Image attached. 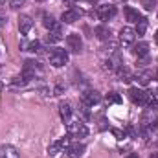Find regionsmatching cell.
Masks as SVG:
<instances>
[{"mask_svg": "<svg viewBox=\"0 0 158 158\" xmlns=\"http://www.w3.org/2000/svg\"><path fill=\"white\" fill-rule=\"evenodd\" d=\"M42 24H44L50 31H52V30H55V28H59V26H57V22L53 20V17H52V15H44V17H42Z\"/></svg>", "mask_w": 158, "mask_h": 158, "instance_id": "cell-19", "label": "cell"}, {"mask_svg": "<svg viewBox=\"0 0 158 158\" xmlns=\"http://www.w3.org/2000/svg\"><path fill=\"white\" fill-rule=\"evenodd\" d=\"M112 132H114V134H116V136H118V138H123V136H125V134H123V132H121V131H118V129H114V131H112Z\"/></svg>", "mask_w": 158, "mask_h": 158, "instance_id": "cell-27", "label": "cell"}, {"mask_svg": "<svg viewBox=\"0 0 158 158\" xmlns=\"http://www.w3.org/2000/svg\"><path fill=\"white\" fill-rule=\"evenodd\" d=\"M147 107H149L151 110H156V109H158V101L155 99V98H149V103H147Z\"/></svg>", "mask_w": 158, "mask_h": 158, "instance_id": "cell-24", "label": "cell"}, {"mask_svg": "<svg viewBox=\"0 0 158 158\" xmlns=\"http://www.w3.org/2000/svg\"><path fill=\"white\" fill-rule=\"evenodd\" d=\"M0 158H20V155L13 145H2L0 147Z\"/></svg>", "mask_w": 158, "mask_h": 158, "instance_id": "cell-13", "label": "cell"}, {"mask_svg": "<svg viewBox=\"0 0 158 158\" xmlns=\"http://www.w3.org/2000/svg\"><path fill=\"white\" fill-rule=\"evenodd\" d=\"M125 158H138V155H136V153H131L129 156H125Z\"/></svg>", "mask_w": 158, "mask_h": 158, "instance_id": "cell-28", "label": "cell"}, {"mask_svg": "<svg viewBox=\"0 0 158 158\" xmlns=\"http://www.w3.org/2000/svg\"><path fill=\"white\" fill-rule=\"evenodd\" d=\"M66 129H68V134L70 136H76V138H85L88 134L86 125L81 123V121H68L66 123Z\"/></svg>", "mask_w": 158, "mask_h": 158, "instance_id": "cell-3", "label": "cell"}, {"mask_svg": "<svg viewBox=\"0 0 158 158\" xmlns=\"http://www.w3.org/2000/svg\"><path fill=\"white\" fill-rule=\"evenodd\" d=\"M156 79H158V72H156Z\"/></svg>", "mask_w": 158, "mask_h": 158, "instance_id": "cell-32", "label": "cell"}, {"mask_svg": "<svg viewBox=\"0 0 158 158\" xmlns=\"http://www.w3.org/2000/svg\"><path fill=\"white\" fill-rule=\"evenodd\" d=\"M39 2H42V0H39Z\"/></svg>", "mask_w": 158, "mask_h": 158, "instance_id": "cell-35", "label": "cell"}, {"mask_svg": "<svg viewBox=\"0 0 158 158\" xmlns=\"http://www.w3.org/2000/svg\"><path fill=\"white\" fill-rule=\"evenodd\" d=\"M138 79H140V83H142V85H147V83H149V74H142Z\"/></svg>", "mask_w": 158, "mask_h": 158, "instance_id": "cell-25", "label": "cell"}, {"mask_svg": "<svg viewBox=\"0 0 158 158\" xmlns=\"http://www.w3.org/2000/svg\"><path fill=\"white\" fill-rule=\"evenodd\" d=\"M79 17H81V11H79V9H68V11L63 13L61 20H63L64 24H74L76 20H79Z\"/></svg>", "mask_w": 158, "mask_h": 158, "instance_id": "cell-12", "label": "cell"}, {"mask_svg": "<svg viewBox=\"0 0 158 158\" xmlns=\"http://www.w3.org/2000/svg\"><path fill=\"white\" fill-rule=\"evenodd\" d=\"M155 40H156V44H158V30H156V33H155Z\"/></svg>", "mask_w": 158, "mask_h": 158, "instance_id": "cell-29", "label": "cell"}, {"mask_svg": "<svg viewBox=\"0 0 158 158\" xmlns=\"http://www.w3.org/2000/svg\"><path fill=\"white\" fill-rule=\"evenodd\" d=\"M39 72H40L39 63H35V61H26L24 70H22V77L26 79V81H30V79L35 77V74H39Z\"/></svg>", "mask_w": 158, "mask_h": 158, "instance_id": "cell-6", "label": "cell"}, {"mask_svg": "<svg viewBox=\"0 0 158 158\" xmlns=\"http://www.w3.org/2000/svg\"><path fill=\"white\" fill-rule=\"evenodd\" d=\"M125 19L129 20V22H138L140 19H142V15L138 13V9H134V7H131V6H125Z\"/></svg>", "mask_w": 158, "mask_h": 158, "instance_id": "cell-14", "label": "cell"}, {"mask_svg": "<svg viewBox=\"0 0 158 158\" xmlns=\"http://www.w3.org/2000/svg\"><path fill=\"white\" fill-rule=\"evenodd\" d=\"M70 134H66V136H63V138H59V140H55L50 147H48V153H50V156H55L57 153H61L63 149H66L68 145H70Z\"/></svg>", "mask_w": 158, "mask_h": 158, "instance_id": "cell-4", "label": "cell"}, {"mask_svg": "<svg viewBox=\"0 0 158 158\" xmlns=\"http://www.w3.org/2000/svg\"><path fill=\"white\" fill-rule=\"evenodd\" d=\"M90 2H96V0H90Z\"/></svg>", "mask_w": 158, "mask_h": 158, "instance_id": "cell-33", "label": "cell"}, {"mask_svg": "<svg viewBox=\"0 0 158 158\" xmlns=\"http://www.w3.org/2000/svg\"><path fill=\"white\" fill-rule=\"evenodd\" d=\"M66 44H68V50L70 52H76V53H79L81 48H83V40L79 37V33H70L66 37Z\"/></svg>", "mask_w": 158, "mask_h": 158, "instance_id": "cell-7", "label": "cell"}, {"mask_svg": "<svg viewBox=\"0 0 158 158\" xmlns=\"http://www.w3.org/2000/svg\"><path fill=\"white\" fill-rule=\"evenodd\" d=\"M31 26H33V20L28 15H20L19 17V30H20L22 35H28L30 30H31Z\"/></svg>", "mask_w": 158, "mask_h": 158, "instance_id": "cell-10", "label": "cell"}, {"mask_svg": "<svg viewBox=\"0 0 158 158\" xmlns=\"http://www.w3.org/2000/svg\"><path fill=\"white\" fill-rule=\"evenodd\" d=\"M61 39H63V35H61V30H59V28L52 30V31L48 33V37H46V40H48V42H59Z\"/></svg>", "mask_w": 158, "mask_h": 158, "instance_id": "cell-21", "label": "cell"}, {"mask_svg": "<svg viewBox=\"0 0 158 158\" xmlns=\"http://www.w3.org/2000/svg\"><path fill=\"white\" fill-rule=\"evenodd\" d=\"M20 4H24V0H13L11 2V7H19Z\"/></svg>", "mask_w": 158, "mask_h": 158, "instance_id": "cell-26", "label": "cell"}, {"mask_svg": "<svg viewBox=\"0 0 158 158\" xmlns=\"http://www.w3.org/2000/svg\"><path fill=\"white\" fill-rule=\"evenodd\" d=\"M149 158H158V153H155V155H151Z\"/></svg>", "mask_w": 158, "mask_h": 158, "instance_id": "cell-30", "label": "cell"}, {"mask_svg": "<svg viewBox=\"0 0 158 158\" xmlns=\"http://www.w3.org/2000/svg\"><path fill=\"white\" fill-rule=\"evenodd\" d=\"M136 24H138V26H136V30H134V31H136V35H138V37H142V35L145 33V30H147V19H143V17H142Z\"/></svg>", "mask_w": 158, "mask_h": 158, "instance_id": "cell-20", "label": "cell"}, {"mask_svg": "<svg viewBox=\"0 0 158 158\" xmlns=\"http://www.w3.org/2000/svg\"><path fill=\"white\" fill-rule=\"evenodd\" d=\"M96 35H98V39L107 40L109 37H110V30L105 28V26H98V28H96Z\"/></svg>", "mask_w": 158, "mask_h": 158, "instance_id": "cell-18", "label": "cell"}, {"mask_svg": "<svg viewBox=\"0 0 158 158\" xmlns=\"http://www.w3.org/2000/svg\"><path fill=\"white\" fill-rule=\"evenodd\" d=\"M68 63V52L66 50H61V48H53L52 53H50V64L53 68H61Z\"/></svg>", "mask_w": 158, "mask_h": 158, "instance_id": "cell-1", "label": "cell"}, {"mask_svg": "<svg viewBox=\"0 0 158 158\" xmlns=\"http://www.w3.org/2000/svg\"><path fill=\"white\" fill-rule=\"evenodd\" d=\"M2 24H4V20H2V19H0V28H2Z\"/></svg>", "mask_w": 158, "mask_h": 158, "instance_id": "cell-31", "label": "cell"}, {"mask_svg": "<svg viewBox=\"0 0 158 158\" xmlns=\"http://www.w3.org/2000/svg\"><path fill=\"white\" fill-rule=\"evenodd\" d=\"M2 2H4V0H0V4H2Z\"/></svg>", "mask_w": 158, "mask_h": 158, "instance_id": "cell-34", "label": "cell"}, {"mask_svg": "<svg viewBox=\"0 0 158 158\" xmlns=\"http://www.w3.org/2000/svg\"><path fill=\"white\" fill-rule=\"evenodd\" d=\"M59 112H61V118L64 119V121H70V118H72V107L68 103H61Z\"/></svg>", "mask_w": 158, "mask_h": 158, "instance_id": "cell-17", "label": "cell"}, {"mask_svg": "<svg viewBox=\"0 0 158 158\" xmlns=\"http://www.w3.org/2000/svg\"><path fill=\"white\" fill-rule=\"evenodd\" d=\"M99 99H101V96H99L96 90H88V92H85L83 98H81V101H83L85 107H94L96 103H99Z\"/></svg>", "mask_w": 158, "mask_h": 158, "instance_id": "cell-8", "label": "cell"}, {"mask_svg": "<svg viewBox=\"0 0 158 158\" xmlns=\"http://www.w3.org/2000/svg\"><path fill=\"white\" fill-rule=\"evenodd\" d=\"M129 98H131V101H132V103L145 107V105L149 103V98H151V96H149L147 92H143L142 88H138V86H132V88H129Z\"/></svg>", "mask_w": 158, "mask_h": 158, "instance_id": "cell-2", "label": "cell"}, {"mask_svg": "<svg viewBox=\"0 0 158 158\" xmlns=\"http://www.w3.org/2000/svg\"><path fill=\"white\" fill-rule=\"evenodd\" d=\"M107 103H121V96H119L118 92H110L109 96H107Z\"/></svg>", "mask_w": 158, "mask_h": 158, "instance_id": "cell-22", "label": "cell"}, {"mask_svg": "<svg viewBox=\"0 0 158 158\" xmlns=\"http://www.w3.org/2000/svg\"><path fill=\"white\" fill-rule=\"evenodd\" d=\"M142 6H143L147 11H153L155 6H156V0H142Z\"/></svg>", "mask_w": 158, "mask_h": 158, "instance_id": "cell-23", "label": "cell"}, {"mask_svg": "<svg viewBox=\"0 0 158 158\" xmlns=\"http://www.w3.org/2000/svg\"><path fill=\"white\" fill-rule=\"evenodd\" d=\"M39 40H22L20 42V48L24 52H39Z\"/></svg>", "mask_w": 158, "mask_h": 158, "instance_id": "cell-16", "label": "cell"}, {"mask_svg": "<svg viewBox=\"0 0 158 158\" xmlns=\"http://www.w3.org/2000/svg\"><path fill=\"white\" fill-rule=\"evenodd\" d=\"M136 39V31L132 30V28H123L121 31H119V40H121V44H125V46H129V44H132Z\"/></svg>", "mask_w": 158, "mask_h": 158, "instance_id": "cell-9", "label": "cell"}, {"mask_svg": "<svg viewBox=\"0 0 158 158\" xmlns=\"http://www.w3.org/2000/svg\"><path fill=\"white\" fill-rule=\"evenodd\" d=\"M99 20H110L114 15H116V6H110V4H103V6H98L96 9Z\"/></svg>", "mask_w": 158, "mask_h": 158, "instance_id": "cell-5", "label": "cell"}, {"mask_svg": "<svg viewBox=\"0 0 158 158\" xmlns=\"http://www.w3.org/2000/svg\"><path fill=\"white\" fill-rule=\"evenodd\" d=\"M66 153H68V158H81L85 153V145L83 143H70L66 147Z\"/></svg>", "mask_w": 158, "mask_h": 158, "instance_id": "cell-11", "label": "cell"}, {"mask_svg": "<svg viewBox=\"0 0 158 158\" xmlns=\"http://www.w3.org/2000/svg\"><path fill=\"white\" fill-rule=\"evenodd\" d=\"M134 55L136 57H147L149 55V44L147 42H138L134 46Z\"/></svg>", "mask_w": 158, "mask_h": 158, "instance_id": "cell-15", "label": "cell"}]
</instances>
